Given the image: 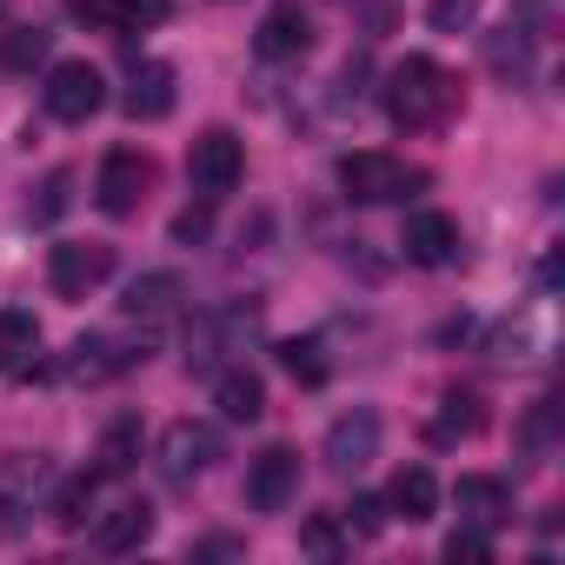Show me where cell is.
Here are the masks:
<instances>
[{"label":"cell","mask_w":565,"mask_h":565,"mask_svg":"<svg viewBox=\"0 0 565 565\" xmlns=\"http://www.w3.org/2000/svg\"><path fill=\"white\" fill-rule=\"evenodd\" d=\"M452 114H459V81L433 54H406L386 74V120L399 134H439Z\"/></svg>","instance_id":"cell-1"},{"label":"cell","mask_w":565,"mask_h":565,"mask_svg":"<svg viewBox=\"0 0 565 565\" xmlns=\"http://www.w3.org/2000/svg\"><path fill=\"white\" fill-rule=\"evenodd\" d=\"M340 186L360 206H393V200H413L426 186V173L406 167V160H393V153H347L340 160Z\"/></svg>","instance_id":"cell-2"},{"label":"cell","mask_w":565,"mask_h":565,"mask_svg":"<svg viewBox=\"0 0 565 565\" xmlns=\"http://www.w3.org/2000/svg\"><path fill=\"white\" fill-rule=\"evenodd\" d=\"M41 107H47L61 127H87V120L107 107V74H100L94 61H61V67H47Z\"/></svg>","instance_id":"cell-3"},{"label":"cell","mask_w":565,"mask_h":565,"mask_svg":"<svg viewBox=\"0 0 565 565\" xmlns=\"http://www.w3.org/2000/svg\"><path fill=\"white\" fill-rule=\"evenodd\" d=\"M114 279V246L107 239H61L47 259V287L54 300H94Z\"/></svg>","instance_id":"cell-4"},{"label":"cell","mask_w":565,"mask_h":565,"mask_svg":"<svg viewBox=\"0 0 565 565\" xmlns=\"http://www.w3.org/2000/svg\"><path fill=\"white\" fill-rule=\"evenodd\" d=\"M213 459H226L220 426H206V419H173V426L160 433V472H167V486H193V479H206Z\"/></svg>","instance_id":"cell-5"},{"label":"cell","mask_w":565,"mask_h":565,"mask_svg":"<svg viewBox=\"0 0 565 565\" xmlns=\"http://www.w3.org/2000/svg\"><path fill=\"white\" fill-rule=\"evenodd\" d=\"M186 180H193V193H200V200L233 193V186L246 180V147H239V134L206 127V134L193 140V153H186Z\"/></svg>","instance_id":"cell-6"},{"label":"cell","mask_w":565,"mask_h":565,"mask_svg":"<svg viewBox=\"0 0 565 565\" xmlns=\"http://www.w3.org/2000/svg\"><path fill=\"white\" fill-rule=\"evenodd\" d=\"M153 340H114V333H81L61 360V380L67 386H107L114 373H127L134 360H147Z\"/></svg>","instance_id":"cell-7"},{"label":"cell","mask_w":565,"mask_h":565,"mask_svg":"<svg viewBox=\"0 0 565 565\" xmlns=\"http://www.w3.org/2000/svg\"><path fill=\"white\" fill-rule=\"evenodd\" d=\"M147 186H153V160H147L140 147H114V153L100 160L94 200H100V213H107V220H134V213H140V200H147Z\"/></svg>","instance_id":"cell-8"},{"label":"cell","mask_w":565,"mask_h":565,"mask_svg":"<svg viewBox=\"0 0 565 565\" xmlns=\"http://www.w3.org/2000/svg\"><path fill=\"white\" fill-rule=\"evenodd\" d=\"M180 307H186L180 273H140L134 287H127V300H120L127 327H140L147 340H160V327H167V320H180Z\"/></svg>","instance_id":"cell-9"},{"label":"cell","mask_w":565,"mask_h":565,"mask_svg":"<svg viewBox=\"0 0 565 565\" xmlns=\"http://www.w3.org/2000/svg\"><path fill=\"white\" fill-rule=\"evenodd\" d=\"M294 492H300V452L294 446H266L246 466V505L253 512H287Z\"/></svg>","instance_id":"cell-10"},{"label":"cell","mask_w":565,"mask_h":565,"mask_svg":"<svg viewBox=\"0 0 565 565\" xmlns=\"http://www.w3.org/2000/svg\"><path fill=\"white\" fill-rule=\"evenodd\" d=\"M253 327H259V313H253V307L200 313V320H193V333H186V366H193V373H213V366L233 353V340H239V333H253Z\"/></svg>","instance_id":"cell-11"},{"label":"cell","mask_w":565,"mask_h":565,"mask_svg":"<svg viewBox=\"0 0 565 565\" xmlns=\"http://www.w3.org/2000/svg\"><path fill=\"white\" fill-rule=\"evenodd\" d=\"M327 466L333 472H360V466H373L380 459V413H366V406H353V413H340L333 426H327Z\"/></svg>","instance_id":"cell-12"},{"label":"cell","mask_w":565,"mask_h":565,"mask_svg":"<svg viewBox=\"0 0 565 565\" xmlns=\"http://www.w3.org/2000/svg\"><path fill=\"white\" fill-rule=\"evenodd\" d=\"M47 479H54V466L41 452H8V459H0V525H14L21 512H34Z\"/></svg>","instance_id":"cell-13"},{"label":"cell","mask_w":565,"mask_h":565,"mask_svg":"<svg viewBox=\"0 0 565 565\" xmlns=\"http://www.w3.org/2000/svg\"><path fill=\"white\" fill-rule=\"evenodd\" d=\"M307 47H313V21H307L300 0H279V8H266V21H259V34H253V54H259V61H300Z\"/></svg>","instance_id":"cell-14"},{"label":"cell","mask_w":565,"mask_h":565,"mask_svg":"<svg viewBox=\"0 0 565 565\" xmlns=\"http://www.w3.org/2000/svg\"><path fill=\"white\" fill-rule=\"evenodd\" d=\"M399 246H406V259L413 266H452L459 259V220L452 213H406V233H399Z\"/></svg>","instance_id":"cell-15"},{"label":"cell","mask_w":565,"mask_h":565,"mask_svg":"<svg viewBox=\"0 0 565 565\" xmlns=\"http://www.w3.org/2000/svg\"><path fill=\"white\" fill-rule=\"evenodd\" d=\"M173 67L167 61H134V74H127V94H120V107H127V120H167L173 114Z\"/></svg>","instance_id":"cell-16"},{"label":"cell","mask_w":565,"mask_h":565,"mask_svg":"<svg viewBox=\"0 0 565 565\" xmlns=\"http://www.w3.org/2000/svg\"><path fill=\"white\" fill-rule=\"evenodd\" d=\"M452 499H459V519L466 525H505L512 519V486L505 479H492V472H466L459 486H452Z\"/></svg>","instance_id":"cell-17"},{"label":"cell","mask_w":565,"mask_h":565,"mask_svg":"<svg viewBox=\"0 0 565 565\" xmlns=\"http://www.w3.org/2000/svg\"><path fill=\"white\" fill-rule=\"evenodd\" d=\"M147 539H153V505L147 499H120L107 519H94V545L100 552H134Z\"/></svg>","instance_id":"cell-18"},{"label":"cell","mask_w":565,"mask_h":565,"mask_svg":"<svg viewBox=\"0 0 565 565\" xmlns=\"http://www.w3.org/2000/svg\"><path fill=\"white\" fill-rule=\"evenodd\" d=\"M41 353V320L28 307H8L0 313V373H28Z\"/></svg>","instance_id":"cell-19"},{"label":"cell","mask_w":565,"mask_h":565,"mask_svg":"<svg viewBox=\"0 0 565 565\" xmlns=\"http://www.w3.org/2000/svg\"><path fill=\"white\" fill-rule=\"evenodd\" d=\"M213 406H220L226 419H239V426H253V419L266 413V386H259V373H246V366H233V373H220V380H213Z\"/></svg>","instance_id":"cell-20"},{"label":"cell","mask_w":565,"mask_h":565,"mask_svg":"<svg viewBox=\"0 0 565 565\" xmlns=\"http://www.w3.org/2000/svg\"><path fill=\"white\" fill-rule=\"evenodd\" d=\"M386 512H399V519H433L439 512V479L426 472V466H406L399 479H393V492H386Z\"/></svg>","instance_id":"cell-21"},{"label":"cell","mask_w":565,"mask_h":565,"mask_svg":"<svg viewBox=\"0 0 565 565\" xmlns=\"http://www.w3.org/2000/svg\"><path fill=\"white\" fill-rule=\"evenodd\" d=\"M486 67L512 87V81H525L532 74V34L525 28H499L492 41H486Z\"/></svg>","instance_id":"cell-22"},{"label":"cell","mask_w":565,"mask_h":565,"mask_svg":"<svg viewBox=\"0 0 565 565\" xmlns=\"http://www.w3.org/2000/svg\"><path fill=\"white\" fill-rule=\"evenodd\" d=\"M94 499H100V472H74L54 499H47V512H54V525H67V532H81L87 519H94Z\"/></svg>","instance_id":"cell-23"},{"label":"cell","mask_w":565,"mask_h":565,"mask_svg":"<svg viewBox=\"0 0 565 565\" xmlns=\"http://www.w3.org/2000/svg\"><path fill=\"white\" fill-rule=\"evenodd\" d=\"M279 366H287L300 386H327V373H333L320 340H279Z\"/></svg>","instance_id":"cell-24"},{"label":"cell","mask_w":565,"mask_h":565,"mask_svg":"<svg viewBox=\"0 0 565 565\" xmlns=\"http://www.w3.org/2000/svg\"><path fill=\"white\" fill-rule=\"evenodd\" d=\"M479 426H486V406H479V393H446V413H439L433 439H472Z\"/></svg>","instance_id":"cell-25"},{"label":"cell","mask_w":565,"mask_h":565,"mask_svg":"<svg viewBox=\"0 0 565 565\" xmlns=\"http://www.w3.org/2000/svg\"><path fill=\"white\" fill-rule=\"evenodd\" d=\"M41 61H47V34H41V28H8V41H0V67L28 74V67H41Z\"/></svg>","instance_id":"cell-26"},{"label":"cell","mask_w":565,"mask_h":565,"mask_svg":"<svg viewBox=\"0 0 565 565\" xmlns=\"http://www.w3.org/2000/svg\"><path fill=\"white\" fill-rule=\"evenodd\" d=\"M300 552H313V558H347V532H340V519H333V512H313V519L300 525Z\"/></svg>","instance_id":"cell-27"},{"label":"cell","mask_w":565,"mask_h":565,"mask_svg":"<svg viewBox=\"0 0 565 565\" xmlns=\"http://www.w3.org/2000/svg\"><path fill=\"white\" fill-rule=\"evenodd\" d=\"M452 565H486L492 558V539H486V525H466L459 519V532H446V545H439Z\"/></svg>","instance_id":"cell-28"},{"label":"cell","mask_w":565,"mask_h":565,"mask_svg":"<svg viewBox=\"0 0 565 565\" xmlns=\"http://www.w3.org/2000/svg\"><path fill=\"white\" fill-rule=\"evenodd\" d=\"M472 21H479V0H433V8H426L433 34H466Z\"/></svg>","instance_id":"cell-29"},{"label":"cell","mask_w":565,"mask_h":565,"mask_svg":"<svg viewBox=\"0 0 565 565\" xmlns=\"http://www.w3.org/2000/svg\"><path fill=\"white\" fill-rule=\"evenodd\" d=\"M134 419H120V426H107V439H100V472H127L134 466Z\"/></svg>","instance_id":"cell-30"},{"label":"cell","mask_w":565,"mask_h":565,"mask_svg":"<svg viewBox=\"0 0 565 565\" xmlns=\"http://www.w3.org/2000/svg\"><path fill=\"white\" fill-rule=\"evenodd\" d=\"M552 419H558V399H539L532 419H525V452H532V459L552 452Z\"/></svg>","instance_id":"cell-31"},{"label":"cell","mask_w":565,"mask_h":565,"mask_svg":"<svg viewBox=\"0 0 565 565\" xmlns=\"http://www.w3.org/2000/svg\"><path fill=\"white\" fill-rule=\"evenodd\" d=\"M347 519H353V525H360L366 539H380V532H386V499H373V492H360V499L347 505Z\"/></svg>","instance_id":"cell-32"},{"label":"cell","mask_w":565,"mask_h":565,"mask_svg":"<svg viewBox=\"0 0 565 565\" xmlns=\"http://www.w3.org/2000/svg\"><path fill=\"white\" fill-rule=\"evenodd\" d=\"M67 186H74V173H47V186H41V200H34V220H54V213L67 206Z\"/></svg>","instance_id":"cell-33"},{"label":"cell","mask_w":565,"mask_h":565,"mask_svg":"<svg viewBox=\"0 0 565 565\" xmlns=\"http://www.w3.org/2000/svg\"><path fill=\"white\" fill-rule=\"evenodd\" d=\"M206 226H213V213H206V206H186V213L173 220V239L193 246V239H206Z\"/></svg>","instance_id":"cell-34"},{"label":"cell","mask_w":565,"mask_h":565,"mask_svg":"<svg viewBox=\"0 0 565 565\" xmlns=\"http://www.w3.org/2000/svg\"><path fill=\"white\" fill-rule=\"evenodd\" d=\"M193 552H200V558H239V539H200Z\"/></svg>","instance_id":"cell-35"}]
</instances>
